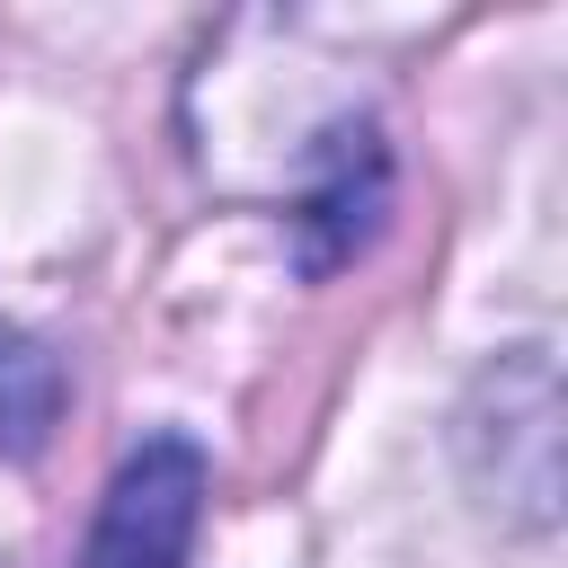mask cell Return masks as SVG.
<instances>
[{"label":"cell","mask_w":568,"mask_h":568,"mask_svg":"<svg viewBox=\"0 0 568 568\" xmlns=\"http://www.w3.org/2000/svg\"><path fill=\"white\" fill-rule=\"evenodd\" d=\"M462 470L515 532L559 524V373L550 346L497 355L462 399Z\"/></svg>","instance_id":"6da1fadb"},{"label":"cell","mask_w":568,"mask_h":568,"mask_svg":"<svg viewBox=\"0 0 568 568\" xmlns=\"http://www.w3.org/2000/svg\"><path fill=\"white\" fill-rule=\"evenodd\" d=\"M204 488H213V462L195 435H142L98 497L80 568H186L195 524H204Z\"/></svg>","instance_id":"7a4b0ae2"},{"label":"cell","mask_w":568,"mask_h":568,"mask_svg":"<svg viewBox=\"0 0 568 568\" xmlns=\"http://www.w3.org/2000/svg\"><path fill=\"white\" fill-rule=\"evenodd\" d=\"M382 213H390V151L373 124H337L311 160V186L293 195V248H302V275H337L355 266L373 240H382Z\"/></svg>","instance_id":"3957f363"},{"label":"cell","mask_w":568,"mask_h":568,"mask_svg":"<svg viewBox=\"0 0 568 568\" xmlns=\"http://www.w3.org/2000/svg\"><path fill=\"white\" fill-rule=\"evenodd\" d=\"M62 426V355L0 320V462H36Z\"/></svg>","instance_id":"277c9868"}]
</instances>
